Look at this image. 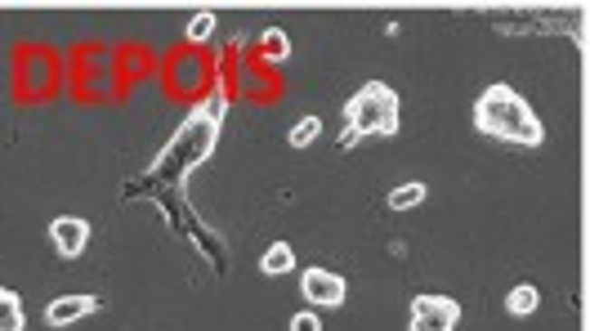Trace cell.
Returning a JSON list of instances; mask_svg holds the SVG:
<instances>
[{"label": "cell", "instance_id": "obj_10", "mask_svg": "<svg viewBox=\"0 0 590 331\" xmlns=\"http://www.w3.org/2000/svg\"><path fill=\"white\" fill-rule=\"evenodd\" d=\"M260 269L269 273V278H278V273H291L295 269V251L287 242H278V247L264 251V260H260Z\"/></svg>", "mask_w": 590, "mask_h": 331}, {"label": "cell", "instance_id": "obj_12", "mask_svg": "<svg viewBox=\"0 0 590 331\" xmlns=\"http://www.w3.org/2000/svg\"><path fill=\"white\" fill-rule=\"evenodd\" d=\"M260 50H264V59H287V54H291V41H287V32L269 27V32L260 36Z\"/></svg>", "mask_w": 590, "mask_h": 331}, {"label": "cell", "instance_id": "obj_15", "mask_svg": "<svg viewBox=\"0 0 590 331\" xmlns=\"http://www.w3.org/2000/svg\"><path fill=\"white\" fill-rule=\"evenodd\" d=\"M175 85L179 90H197V63H179L175 68Z\"/></svg>", "mask_w": 590, "mask_h": 331}, {"label": "cell", "instance_id": "obj_14", "mask_svg": "<svg viewBox=\"0 0 590 331\" xmlns=\"http://www.w3.org/2000/svg\"><path fill=\"white\" fill-rule=\"evenodd\" d=\"M211 32H215V14H197V18L188 23V41H193V45L211 41Z\"/></svg>", "mask_w": 590, "mask_h": 331}, {"label": "cell", "instance_id": "obj_16", "mask_svg": "<svg viewBox=\"0 0 590 331\" xmlns=\"http://www.w3.org/2000/svg\"><path fill=\"white\" fill-rule=\"evenodd\" d=\"M291 331H322V323H318L313 309H304V314H295L291 318Z\"/></svg>", "mask_w": 590, "mask_h": 331}, {"label": "cell", "instance_id": "obj_1", "mask_svg": "<svg viewBox=\"0 0 590 331\" xmlns=\"http://www.w3.org/2000/svg\"><path fill=\"white\" fill-rule=\"evenodd\" d=\"M474 126L492 139H506L519 148H537L546 139V126L537 121V112L519 99L510 85H488L474 103Z\"/></svg>", "mask_w": 590, "mask_h": 331}, {"label": "cell", "instance_id": "obj_6", "mask_svg": "<svg viewBox=\"0 0 590 331\" xmlns=\"http://www.w3.org/2000/svg\"><path fill=\"white\" fill-rule=\"evenodd\" d=\"M50 242H54V251H59L63 260H76V255L85 251V242H90V224H85L81 215H59V220L50 224Z\"/></svg>", "mask_w": 590, "mask_h": 331}, {"label": "cell", "instance_id": "obj_8", "mask_svg": "<svg viewBox=\"0 0 590 331\" xmlns=\"http://www.w3.org/2000/svg\"><path fill=\"white\" fill-rule=\"evenodd\" d=\"M537 305H541V291H537L532 282H523V287H515V291L506 296V309H510L515 318H528V314H537Z\"/></svg>", "mask_w": 590, "mask_h": 331}, {"label": "cell", "instance_id": "obj_2", "mask_svg": "<svg viewBox=\"0 0 590 331\" xmlns=\"http://www.w3.org/2000/svg\"><path fill=\"white\" fill-rule=\"evenodd\" d=\"M345 135L340 148H354L371 135H398V94L385 81H367L349 103H345Z\"/></svg>", "mask_w": 590, "mask_h": 331}, {"label": "cell", "instance_id": "obj_4", "mask_svg": "<svg viewBox=\"0 0 590 331\" xmlns=\"http://www.w3.org/2000/svg\"><path fill=\"white\" fill-rule=\"evenodd\" d=\"M461 327V305L452 296H416L407 331H456Z\"/></svg>", "mask_w": 590, "mask_h": 331}, {"label": "cell", "instance_id": "obj_5", "mask_svg": "<svg viewBox=\"0 0 590 331\" xmlns=\"http://www.w3.org/2000/svg\"><path fill=\"white\" fill-rule=\"evenodd\" d=\"M300 291H304V300H313V305H322V309L345 305V278L331 273V269H309V273L300 278Z\"/></svg>", "mask_w": 590, "mask_h": 331}, {"label": "cell", "instance_id": "obj_11", "mask_svg": "<svg viewBox=\"0 0 590 331\" xmlns=\"http://www.w3.org/2000/svg\"><path fill=\"white\" fill-rule=\"evenodd\" d=\"M425 184H398L394 193H389V211H412V206H421L425 202Z\"/></svg>", "mask_w": 590, "mask_h": 331}, {"label": "cell", "instance_id": "obj_13", "mask_svg": "<svg viewBox=\"0 0 590 331\" xmlns=\"http://www.w3.org/2000/svg\"><path fill=\"white\" fill-rule=\"evenodd\" d=\"M318 135H322V121H318V117H300L291 126V148H309Z\"/></svg>", "mask_w": 590, "mask_h": 331}, {"label": "cell", "instance_id": "obj_7", "mask_svg": "<svg viewBox=\"0 0 590 331\" xmlns=\"http://www.w3.org/2000/svg\"><path fill=\"white\" fill-rule=\"evenodd\" d=\"M99 296H59V300H50V309H45V323L50 327H72L81 318H90V314H99Z\"/></svg>", "mask_w": 590, "mask_h": 331}, {"label": "cell", "instance_id": "obj_9", "mask_svg": "<svg viewBox=\"0 0 590 331\" xmlns=\"http://www.w3.org/2000/svg\"><path fill=\"white\" fill-rule=\"evenodd\" d=\"M23 323H27L23 300H18L14 291H5V287H0V331H23Z\"/></svg>", "mask_w": 590, "mask_h": 331}, {"label": "cell", "instance_id": "obj_3", "mask_svg": "<svg viewBox=\"0 0 590 331\" xmlns=\"http://www.w3.org/2000/svg\"><path fill=\"white\" fill-rule=\"evenodd\" d=\"M220 117H224V94L215 103H202L193 117H188V126L179 130V139L161 153V166H157V175L161 179H184L193 166L202 162L211 148H215V135H220Z\"/></svg>", "mask_w": 590, "mask_h": 331}]
</instances>
